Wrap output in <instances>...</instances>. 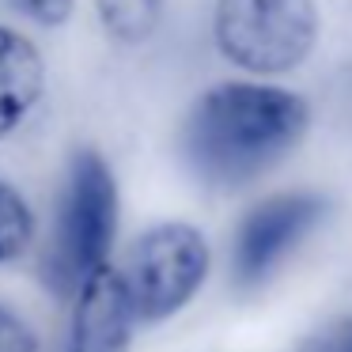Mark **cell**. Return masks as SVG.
I'll return each mask as SVG.
<instances>
[{
    "label": "cell",
    "instance_id": "obj_3",
    "mask_svg": "<svg viewBox=\"0 0 352 352\" xmlns=\"http://www.w3.org/2000/svg\"><path fill=\"white\" fill-rule=\"evenodd\" d=\"M322 0H216L212 34L231 65L258 76H284L311 57Z\"/></svg>",
    "mask_w": 352,
    "mask_h": 352
},
{
    "label": "cell",
    "instance_id": "obj_10",
    "mask_svg": "<svg viewBox=\"0 0 352 352\" xmlns=\"http://www.w3.org/2000/svg\"><path fill=\"white\" fill-rule=\"evenodd\" d=\"M0 352H38V333L12 307H0Z\"/></svg>",
    "mask_w": 352,
    "mask_h": 352
},
{
    "label": "cell",
    "instance_id": "obj_7",
    "mask_svg": "<svg viewBox=\"0 0 352 352\" xmlns=\"http://www.w3.org/2000/svg\"><path fill=\"white\" fill-rule=\"evenodd\" d=\"M46 69L31 42L12 27H0V140L16 133L42 99Z\"/></svg>",
    "mask_w": 352,
    "mask_h": 352
},
{
    "label": "cell",
    "instance_id": "obj_6",
    "mask_svg": "<svg viewBox=\"0 0 352 352\" xmlns=\"http://www.w3.org/2000/svg\"><path fill=\"white\" fill-rule=\"evenodd\" d=\"M133 326H137V314H133L125 280L118 269L107 265L80 288L65 352H129Z\"/></svg>",
    "mask_w": 352,
    "mask_h": 352
},
{
    "label": "cell",
    "instance_id": "obj_2",
    "mask_svg": "<svg viewBox=\"0 0 352 352\" xmlns=\"http://www.w3.org/2000/svg\"><path fill=\"white\" fill-rule=\"evenodd\" d=\"M118 235V182L99 152L84 148L72 155L65 175L57 228L46 254V284L61 299H76L99 269Z\"/></svg>",
    "mask_w": 352,
    "mask_h": 352
},
{
    "label": "cell",
    "instance_id": "obj_1",
    "mask_svg": "<svg viewBox=\"0 0 352 352\" xmlns=\"http://www.w3.org/2000/svg\"><path fill=\"white\" fill-rule=\"evenodd\" d=\"M307 102L258 80L216 84L182 122V160L212 190H235L273 170L307 133Z\"/></svg>",
    "mask_w": 352,
    "mask_h": 352
},
{
    "label": "cell",
    "instance_id": "obj_5",
    "mask_svg": "<svg viewBox=\"0 0 352 352\" xmlns=\"http://www.w3.org/2000/svg\"><path fill=\"white\" fill-rule=\"evenodd\" d=\"M322 197L314 193H276L254 205L243 216V228L235 239V284L243 288H258L265 284L276 269L288 261V254L318 228Z\"/></svg>",
    "mask_w": 352,
    "mask_h": 352
},
{
    "label": "cell",
    "instance_id": "obj_8",
    "mask_svg": "<svg viewBox=\"0 0 352 352\" xmlns=\"http://www.w3.org/2000/svg\"><path fill=\"white\" fill-rule=\"evenodd\" d=\"M167 0H95V16L110 42L118 46H140L155 34Z\"/></svg>",
    "mask_w": 352,
    "mask_h": 352
},
{
    "label": "cell",
    "instance_id": "obj_12",
    "mask_svg": "<svg viewBox=\"0 0 352 352\" xmlns=\"http://www.w3.org/2000/svg\"><path fill=\"white\" fill-rule=\"evenodd\" d=\"M314 352H352V318L329 329V333L314 344Z\"/></svg>",
    "mask_w": 352,
    "mask_h": 352
},
{
    "label": "cell",
    "instance_id": "obj_11",
    "mask_svg": "<svg viewBox=\"0 0 352 352\" xmlns=\"http://www.w3.org/2000/svg\"><path fill=\"white\" fill-rule=\"evenodd\" d=\"M16 8L42 27H61V23H69L76 0H16Z\"/></svg>",
    "mask_w": 352,
    "mask_h": 352
},
{
    "label": "cell",
    "instance_id": "obj_4",
    "mask_svg": "<svg viewBox=\"0 0 352 352\" xmlns=\"http://www.w3.org/2000/svg\"><path fill=\"white\" fill-rule=\"evenodd\" d=\"M140 322H163L178 314L201 292L208 276V243L190 223H155L125 254L118 269Z\"/></svg>",
    "mask_w": 352,
    "mask_h": 352
},
{
    "label": "cell",
    "instance_id": "obj_9",
    "mask_svg": "<svg viewBox=\"0 0 352 352\" xmlns=\"http://www.w3.org/2000/svg\"><path fill=\"white\" fill-rule=\"evenodd\" d=\"M34 243V212L19 190H12L8 182H0V265L16 261L19 254H27V246Z\"/></svg>",
    "mask_w": 352,
    "mask_h": 352
}]
</instances>
